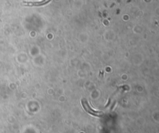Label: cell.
I'll use <instances>...</instances> for the list:
<instances>
[{
    "mask_svg": "<svg viewBox=\"0 0 159 133\" xmlns=\"http://www.w3.org/2000/svg\"><path fill=\"white\" fill-rule=\"evenodd\" d=\"M51 0H40V1H35V2H27L24 1L23 2V4H26V6H43V5H46L47 3H48Z\"/></svg>",
    "mask_w": 159,
    "mask_h": 133,
    "instance_id": "obj_2",
    "label": "cell"
},
{
    "mask_svg": "<svg viewBox=\"0 0 159 133\" xmlns=\"http://www.w3.org/2000/svg\"><path fill=\"white\" fill-rule=\"evenodd\" d=\"M82 107H83V108L85 109L89 114H90V115H95V116H99V115H101L102 114V112H97V111L93 110V109L90 107L89 104V103L87 102L86 100L85 99L82 100Z\"/></svg>",
    "mask_w": 159,
    "mask_h": 133,
    "instance_id": "obj_1",
    "label": "cell"
}]
</instances>
